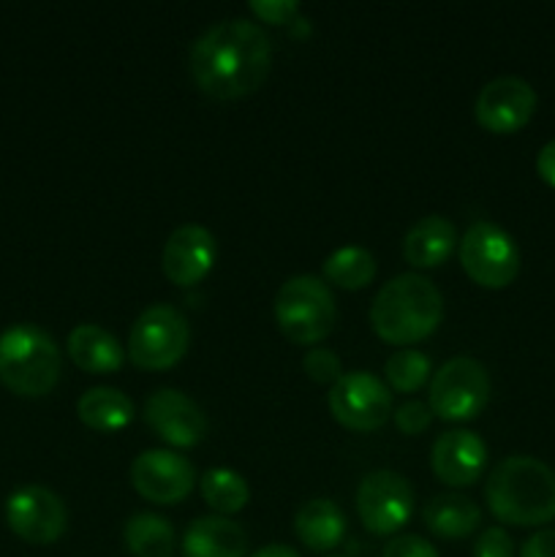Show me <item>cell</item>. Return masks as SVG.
I'll return each instance as SVG.
<instances>
[{
	"mask_svg": "<svg viewBox=\"0 0 555 557\" xmlns=\"http://www.w3.org/2000/svg\"><path fill=\"white\" fill-rule=\"evenodd\" d=\"M272 44L250 20H223L190 47V76L201 92L221 101L259 90L270 74Z\"/></svg>",
	"mask_w": 555,
	"mask_h": 557,
	"instance_id": "cell-1",
	"label": "cell"
},
{
	"mask_svg": "<svg viewBox=\"0 0 555 557\" xmlns=\"http://www.w3.org/2000/svg\"><path fill=\"white\" fill-rule=\"evenodd\" d=\"M484 498L506 525H547L555 520V471L536 457H506L490 473Z\"/></svg>",
	"mask_w": 555,
	"mask_h": 557,
	"instance_id": "cell-2",
	"label": "cell"
},
{
	"mask_svg": "<svg viewBox=\"0 0 555 557\" xmlns=\"http://www.w3.org/2000/svg\"><path fill=\"white\" fill-rule=\"evenodd\" d=\"M444 319V297L424 275L406 272L392 277L370 305V324L381 341L411 346L439 330Z\"/></svg>",
	"mask_w": 555,
	"mask_h": 557,
	"instance_id": "cell-3",
	"label": "cell"
},
{
	"mask_svg": "<svg viewBox=\"0 0 555 557\" xmlns=\"http://www.w3.org/2000/svg\"><path fill=\"white\" fill-rule=\"evenodd\" d=\"M60 348L41 326L14 324L0 335V381L22 397H44L60 381Z\"/></svg>",
	"mask_w": 555,
	"mask_h": 557,
	"instance_id": "cell-4",
	"label": "cell"
},
{
	"mask_svg": "<svg viewBox=\"0 0 555 557\" xmlns=\"http://www.w3.org/2000/svg\"><path fill=\"white\" fill-rule=\"evenodd\" d=\"M275 321L278 330L297 346L321 343L337 321V305L330 286L316 275L288 277L278 288Z\"/></svg>",
	"mask_w": 555,
	"mask_h": 557,
	"instance_id": "cell-5",
	"label": "cell"
},
{
	"mask_svg": "<svg viewBox=\"0 0 555 557\" xmlns=\"http://www.w3.org/2000/svg\"><path fill=\"white\" fill-rule=\"evenodd\" d=\"M190 326L172 305L141 310L128 335V357L141 370H169L185 357Z\"/></svg>",
	"mask_w": 555,
	"mask_h": 557,
	"instance_id": "cell-6",
	"label": "cell"
},
{
	"mask_svg": "<svg viewBox=\"0 0 555 557\" xmlns=\"http://www.w3.org/2000/svg\"><path fill=\"white\" fill-rule=\"evenodd\" d=\"M490 403V375L479 359L455 357L430 381V411L446 422L477 419Z\"/></svg>",
	"mask_w": 555,
	"mask_h": 557,
	"instance_id": "cell-7",
	"label": "cell"
},
{
	"mask_svg": "<svg viewBox=\"0 0 555 557\" xmlns=\"http://www.w3.org/2000/svg\"><path fill=\"white\" fill-rule=\"evenodd\" d=\"M460 264L479 286L504 288L520 272V248L509 232L490 221H477L460 239Z\"/></svg>",
	"mask_w": 555,
	"mask_h": 557,
	"instance_id": "cell-8",
	"label": "cell"
},
{
	"mask_svg": "<svg viewBox=\"0 0 555 557\" xmlns=\"http://www.w3.org/2000/svg\"><path fill=\"white\" fill-rule=\"evenodd\" d=\"M330 411L343 428L370 433L392 417V392L373 373H343L330 389Z\"/></svg>",
	"mask_w": 555,
	"mask_h": 557,
	"instance_id": "cell-9",
	"label": "cell"
},
{
	"mask_svg": "<svg viewBox=\"0 0 555 557\" xmlns=\"http://www.w3.org/2000/svg\"><path fill=\"white\" fill-rule=\"evenodd\" d=\"M357 511L375 536H392L408 522L414 511V490L406 476L395 471H373L359 482Z\"/></svg>",
	"mask_w": 555,
	"mask_h": 557,
	"instance_id": "cell-10",
	"label": "cell"
},
{
	"mask_svg": "<svg viewBox=\"0 0 555 557\" xmlns=\"http://www.w3.org/2000/svg\"><path fill=\"white\" fill-rule=\"evenodd\" d=\"M5 522L22 542L54 544L69 528V509L58 493L30 484L9 495Z\"/></svg>",
	"mask_w": 555,
	"mask_h": 557,
	"instance_id": "cell-11",
	"label": "cell"
},
{
	"mask_svg": "<svg viewBox=\"0 0 555 557\" xmlns=\"http://www.w3.org/2000/svg\"><path fill=\"white\" fill-rule=\"evenodd\" d=\"M536 90L522 76H495L479 90L473 114L490 134H515L536 112Z\"/></svg>",
	"mask_w": 555,
	"mask_h": 557,
	"instance_id": "cell-12",
	"label": "cell"
},
{
	"mask_svg": "<svg viewBox=\"0 0 555 557\" xmlns=\"http://www.w3.org/2000/svg\"><path fill=\"white\" fill-rule=\"evenodd\" d=\"M131 482L141 498L169 506L180 504L194 490L196 471L177 451L147 449L131 466Z\"/></svg>",
	"mask_w": 555,
	"mask_h": 557,
	"instance_id": "cell-13",
	"label": "cell"
},
{
	"mask_svg": "<svg viewBox=\"0 0 555 557\" xmlns=\"http://www.w3.org/2000/svg\"><path fill=\"white\" fill-rule=\"evenodd\" d=\"M145 422L169 446L188 449L207 433V417L199 403L177 389H158L145 403Z\"/></svg>",
	"mask_w": 555,
	"mask_h": 557,
	"instance_id": "cell-14",
	"label": "cell"
},
{
	"mask_svg": "<svg viewBox=\"0 0 555 557\" xmlns=\"http://www.w3.org/2000/svg\"><path fill=\"white\" fill-rule=\"evenodd\" d=\"M215 237L199 223H185L169 234L161 253L163 275L177 286H194L215 264Z\"/></svg>",
	"mask_w": 555,
	"mask_h": 557,
	"instance_id": "cell-15",
	"label": "cell"
},
{
	"mask_svg": "<svg viewBox=\"0 0 555 557\" xmlns=\"http://www.w3.org/2000/svg\"><path fill=\"white\" fill-rule=\"evenodd\" d=\"M484 462H488V446L477 433H468V430L441 433L430 455L433 473L452 487H468L477 482L484 471Z\"/></svg>",
	"mask_w": 555,
	"mask_h": 557,
	"instance_id": "cell-16",
	"label": "cell"
},
{
	"mask_svg": "<svg viewBox=\"0 0 555 557\" xmlns=\"http://www.w3.org/2000/svg\"><path fill=\"white\" fill-rule=\"evenodd\" d=\"M248 536L234 520L221 515L199 517L183 536L185 557H245Z\"/></svg>",
	"mask_w": 555,
	"mask_h": 557,
	"instance_id": "cell-17",
	"label": "cell"
},
{
	"mask_svg": "<svg viewBox=\"0 0 555 557\" xmlns=\"http://www.w3.org/2000/svg\"><path fill=\"white\" fill-rule=\"evenodd\" d=\"M457 243L455 223L444 215H424L408 228L403 239V256L408 264L419 267H439L452 256Z\"/></svg>",
	"mask_w": 555,
	"mask_h": 557,
	"instance_id": "cell-18",
	"label": "cell"
},
{
	"mask_svg": "<svg viewBox=\"0 0 555 557\" xmlns=\"http://www.w3.org/2000/svg\"><path fill=\"white\" fill-rule=\"evenodd\" d=\"M294 531L305 547L313 553H326V549H335L346 536V517L335 500L313 498L297 511Z\"/></svg>",
	"mask_w": 555,
	"mask_h": 557,
	"instance_id": "cell-19",
	"label": "cell"
},
{
	"mask_svg": "<svg viewBox=\"0 0 555 557\" xmlns=\"http://www.w3.org/2000/svg\"><path fill=\"white\" fill-rule=\"evenodd\" d=\"M69 354L87 373H114L123 364V343L98 324H79L69 335Z\"/></svg>",
	"mask_w": 555,
	"mask_h": 557,
	"instance_id": "cell-20",
	"label": "cell"
},
{
	"mask_svg": "<svg viewBox=\"0 0 555 557\" xmlns=\"http://www.w3.org/2000/svg\"><path fill=\"white\" fill-rule=\"evenodd\" d=\"M482 522V511L471 498L457 493L435 495L428 506H424V525L433 536L439 539H466Z\"/></svg>",
	"mask_w": 555,
	"mask_h": 557,
	"instance_id": "cell-21",
	"label": "cell"
},
{
	"mask_svg": "<svg viewBox=\"0 0 555 557\" xmlns=\"http://www.w3.org/2000/svg\"><path fill=\"white\" fill-rule=\"evenodd\" d=\"M76 413H79L82 424L98 433H114L131 424L134 419V403L123 395V392L112 389V386H96V389L85 392L76 403Z\"/></svg>",
	"mask_w": 555,
	"mask_h": 557,
	"instance_id": "cell-22",
	"label": "cell"
},
{
	"mask_svg": "<svg viewBox=\"0 0 555 557\" xmlns=\"http://www.w3.org/2000/svg\"><path fill=\"white\" fill-rule=\"evenodd\" d=\"M123 542L134 557H174V528L161 515L141 511L125 522Z\"/></svg>",
	"mask_w": 555,
	"mask_h": 557,
	"instance_id": "cell-23",
	"label": "cell"
},
{
	"mask_svg": "<svg viewBox=\"0 0 555 557\" xmlns=\"http://www.w3.org/2000/svg\"><path fill=\"white\" fill-rule=\"evenodd\" d=\"M324 275L335 286L357 292V288H365L375 277V256L368 248H359V245L337 248L335 253L326 256Z\"/></svg>",
	"mask_w": 555,
	"mask_h": 557,
	"instance_id": "cell-24",
	"label": "cell"
},
{
	"mask_svg": "<svg viewBox=\"0 0 555 557\" xmlns=\"http://www.w3.org/2000/svg\"><path fill=\"white\" fill-rule=\"evenodd\" d=\"M201 498H205V504L212 511H218L221 517H229L245 509V504L250 498V490L248 482L237 471H232V468H212L201 479Z\"/></svg>",
	"mask_w": 555,
	"mask_h": 557,
	"instance_id": "cell-25",
	"label": "cell"
},
{
	"mask_svg": "<svg viewBox=\"0 0 555 557\" xmlns=\"http://www.w3.org/2000/svg\"><path fill=\"white\" fill-rule=\"evenodd\" d=\"M384 370L392 389L408 395V392H417L428 384L433 362H430L428 354L417 351V348H400V351H395L386 359Z\"/></svg>",
	"mask_w": 555,
	"mask_h": 557,
	"instance_id": "cell-26",
	"label": "cell"
},
{
	"mask_svg": "<svg viewBox=\"0 0 555 557\" xmlns=\"http://www.w3.org/2000/svg\"><path fill=\"white\" fill-rule=\"evenodd\" d=\"M303 370L316 381V384H335L343 375L341 357L330 348H310L303 359Z\"/></svg>",
	"mask_w": 555,
	"mask_h": 557,
	"instance_id": "cell-27",
	"label": "cell"
},
{
	"mask_svg": "<svg viewBox=\"0 0 555 557\" xmlns=\"http://www.w3.org/2000/svg\"><path fill=\"white\" fill-rule=\"evenodd\" d=\"M430 419H433V411H430L428 403H419V400L403 403V406L395 411L397 430L406 435H422L424 430L430 428Z\"/></svg>",
	"mask_w": 555,
	"mask_h": 557,
	"instance_id": "cell-28",
	"label": "cell"
},
{
	"mask_svg": "<svg viewBox=\"0 0 555 557\" xmlns=\"http://www.w3.org/2000/svg\"><path fill=\"white\" fill-rule=\"evenodd\" d=\"M473 557H515V542L504 528H488L473 544Z\"/></svg>",
	"mask_w": 555,
	"mask_h": 557,
	"instance_id": "cell-29",
	"label": "cell"
},
{
	"mask_svg": "<svg viewBox=\"0 0 555 557\" xmlns=\"http://www.w3.org/2000/svg\"><path fill=\"white\" fill-rule=\"evenodd\" d=\"M384 557H439V549L422 536H395L390 544L384 547Z\"/></svg>",
	"mask_w": 555,
	"mask_h": 557,
	"instance_id": "cell-30",
	"label": "cell"
},
{
	"mask_svg": "<svg viewBox=\"0 0 555 557\" xmlns=\"http://www.w3.org/2000/svg\"><path fill=\"white\" fill-rule=\"evenodd\" d=\"M250 11L272 25H286L294 14H299V3L294 0H250Z\"/></svg>",
	"mask_w": 555,
	"mask_h": 557,
	"instance_id": "cell-31",
	"label": "cell"
},
{
	"mask_svg": "<svg viewBox=\"0 0 555 557\" xmlns=\"http://www.w3.org/2000/svg\"><path fill=\"white\" fill-rule=\"evenodd\" d=\"M520 557H555V528L539 531L522 544Z\"/></svg>",
	"mask_w": 555,
	"mask_h": 557,
	"instance_id": "cell-32",
	"label": "cell"
},
{
	"mask_svg": "<svg viewBox=\"0 0 555 557\" xmlns=\"http://www.w3.org/2000/svg\"><path fill=\"white\" fill-rule=\"evenodd\" d=\"M536 172H539V177L544 180V183L553 185V188H555V139L547 141V145L539 150Z\"/></svg>",
	"mask_w": 555,
	"mask_h": 557,
	"instance_id": "cell-33",
	"label": "cell"
},
{
	"mask_svg": "<svg viewBox=\"0 0 555 557\" xmlns=\"http://www.w3.org/2000/svg\"><path fill=\"white\" fill-rule=\"evenodd\" d=\"M254 557H299V553L297 549L286 547V544H267V547H261Z\"/></svg>",
	"mask_w": 555,
	"mask_h": 557,
	"instance_id": "cell-34",
	"label": "cell"
},
{
	"mask_svg": "<svg viewBox=\"0 0 555 557\" xmlns=\"http://www.w3.org/2000/svg\"><path fill=\"white\" fill-rule=\"evenodd\" d=\"M330 557H346V555H330Z\"/></svg>",
	"mask_w": 555,
	"mask_h": 557,
	"instance_id": "cell-35",
	"label": "cell"
}]
</instances>
